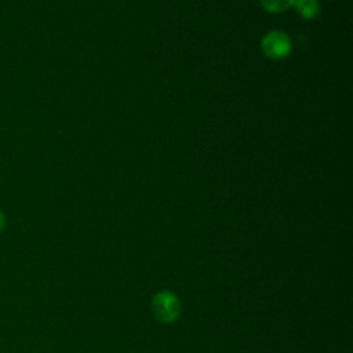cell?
<instances>
[{
  "instance_id": "obj_4",
  "label": "cell",
  "mask_w": 353,
  "mask_h": 353,
  "mask_svg": "<svg viewBox=\"0 0 353 353\" xmlns=\"http://www.w3.org/2000/svg\"><path fill=\"white\" fill-rule=\"evenodd\" d=\"M295 0H261L262 7L269 12H281L294 6Z\"/></svg>"
},
{
  "instance_id": "obj_2",
  "label": "cell",
  "mask_w": 353,
  "mask_h": 353,
  "mask_svg": "<svg viewBox=\"0 0 353 353\" xmlns=\"http://www.w3.org/2000/svg\"><path fill=\"white\" fill-rule=\"evenodd\" d=\"M262 52L270 59H283L291 52L290 37L279 30H272L261 41Z\"/></svg>"
},
{
  "instance_id": "obj_1",
  "label": "cell",
  "mask_w": 353,
  "mask_h": 353,
  "mask_svg": "<svg viewBox=\"0 0 353 353\" xmlns=\"http://www.w3.org/2000/svg\"><path fill=\"white\" fill-rule=\"evenodd\" d=\"M150 307L154 319L163 324L174 323L181 313V302L178 296L168 290L156 292L152 296Z\"/></svg>"
},
{
  "instance_id": "obj_5",
  "label": "cell",
  "mask_w": 353,
  "mask_h": 353,
  "mask_svg": "<svg viewBox=\"0 0 353 353\" xmlns=\"http://www.w3.org/2000/svg\"><path fill=\"white\" fill-rule=\"evenodd\" d=\"M4 228H6V218H4V215H3V212L0 210V234L4 230Z\"/></svg>"
},
{
  "instance_id": "obj_3",
  "label": "cell",
  "mask_w": 353,
  "mask_h": 353,
  "mask_svg": "<svg viewBox=\"0 0 353 353\" xmlns=\"http://www.w3.org/2000/svg\"><path fill=\"white\" fill-rule=\"evenodd\" d=\"M294 6L303 19H314L320 12V4L317 0H295Z\"/></svg>"
}]
</instances>
